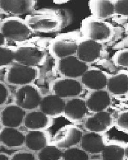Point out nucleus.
I'll use <instances>...</instances> for the list:
<instances>
[{
  "instance_id": "obj_12",
  "label": "nucleus",
  "mask_w": 128,
  "mask_h": 160,
  "mask_svg": "<svg viewBox=\"0 0 128 160\" xmlns=\"http://www.w3.org/2000/svg\"><path fill=\"white\" fill-rule=\"evenodd\" d=\"M36 2L33 0H0V9L5 15L17 17L32 12Z\"/></svg>"
},
{
  "instance_id": "obj_37",
  "label": "nucleus",
  "mask_w": 128,
  "mask_h": 160,
  "mask_svg": "<svg viewBox=\"0 0 128 160\" xmlns=\"http://www.w3.org/2000/svg\"><path fill=\"white\" fill-rule=\"evenodd\" d=\"M1 9H0V14H1Z\"/></svg>"
},
{
  "instance_id": "obj_32",
  "label": "nucleus",
  "mask_w": 128,
  "mask_h": 160,
  "mask_svg": "<svg viewBox=\"0 0 128 160\" xmlns=\"http://www.w3.org/2000/svg\"><path fill=\"white\" fill-rule=\"evenodd\" d=\"M11 160H36V158L31 153H18L14 154Z\"/></svg>"
},
{
  "instance_id": "obj_23",
  "label": "nucleus",
  "mask_w": 128,
  "mask_h": 160,
  "mask_svg": "<svg viewBox=\"0 0 128 160\" xmlns=\"http://www.w3.org/2000/svg\"><path fill=\"white\" fill-rule=\"evenodd\" d=\"M83 133L76 128H69L65 131L62 138L59 140L58 146L60 148H72L71 147L80 142Z\"/></svg>"
},
{
  "instance_id": "obj_10",
  "label": "nucleus",
  "mask_w": 128,
  "mask_h": 160,
  "mask_svg": "<svg viewBox=\"0 0 128 160\" xmlns=\"http://www.w3.org/2000/svg\"><path fill=\"white\" fill-rule=\"evenodd\" d=\"M57 69L62 77L80 79L89 65L82 62L77 56H71L57 59Z\"/></svg>"
},
{
  "instance_id": "obj_2",
  "label": "nucleus",
  "mask_w": 128,
  "mask_h": 160,
  "mask_svg": "<svg viewBox=\"0 0 128 160\" xmlns=\"http://www.w3.org/2000/svg\"><path fill=\"white\" fill-rule=\"evenodd\" d=\"M82 37L106 44L115 37V28L110 22L87 17L83 20L80 30Z\"/></svg>"
},
{
  "instance_id": "obj_14",
  "label": "nucleus",
  "mask_w": 128,
  "mask_h": 160,
  "mask_svg": "<svg viewBox=\"0 0 128 160\" xmlns=\"http://www.w3.org/2000/svg\"><path fill=\"white\" fill-rule=\"evenodd\" d=\"M107 89L113 97L127 96L128 94V70H117L108 81Z\"/></svg>"
},
{
  "instance_id": "obj_13",
  "label": "nucleus",
  "mask_w": 128,
  "mask_h": 160,
  "mask_svg": "<svg viewBox=\"0 0 128 160\" xmlns=\"http://www.w3.org/2000/svg\"><path fill=\"white\" fill-rule=\"evenodd\" d=\"M113 117L108 111L94 113L87 119L86 129L91 132L102 133L108 131L113 124Z\"/></svg>"
},
{
  "instance_id": "obj_30",
  "label": "nucleus",
  "mask_w": 128,
  "mask_h": 160,
  "mask_svg": "<svg viewBox=\"0 0 128 160\" xmlns=\"http://www.w3.org/2000/svg\"><path fill=\"white\" fill-rule=\"evenodd\" d=\"M9 97V90L4 83L0 81V106H2L6 102Z\"/></svg>"
},
{
  "instance_id": "obj_18",
  "label": "nucleus",
  "mask_w": 128,
  "mask_h": 160,
  "mask_svg": "<svg viewBox=\"0 0 128 160\" xmlns=\"http://www.w3.org/2000/svg\"><path fill=\"white\" fill-rule=\"evenodd\" d=\"M89 112L85 98L76 97L69 99L65 102L64 113L66 118L70 120H82Z\"/></svg>"
},
{
  "instance_id": "obj_22",
  "label": "nucleus",
  "mask_w": 128,
  "mask_h": 160,
  "mask_svg": "<svg viewBox=\"0 0 128 160\" xmlns=\"http://www.w3.org/2000/svg\"><path fill=\"white\" fill-rule=\"evenodd\" d=\"M25 144L29 149L40 151L47 146V136L43 131H30L26 135Z\"/></svg>"
},
{
  "instance_id": "obj_5",
  "label": "nucleus",
  "mask_w": 128,
  "mask_h": 160,
  "mask_svg": "<svg viewBox=\"0 0 128 160\" xmlns=\"http://www.w3.org/2000/svg\"><path fill=\"white\" fill-rule=\"evenodd\" d=\"M77 57L88 65L108 59V51L104 44L82 37L77 49Z\"/></svg>"
},
{
  "instance_id": "obj_9",
  "label": "nucleus",
  "mask_w": 128,
  "mask_h": 160,
  "mask_svg": "<svg viewBox=\"0 0 128 160\" xmlns=\"http://www.w3.org/2000/svg\"><path fill=\"white\" fill-rule=\"evenodd\" d=\"M43 97L40 89L33 84L20 86L15 92L16 105L24 110H34L40 106Z\"/></svg>"
},
{
  "instance_id": "obj_29",
  "label": "nucleus",
  "mask_w": 128,
  "mask_h": 160,
  "mask_svg": "<svg viewBox=\"0 0 128 160\" xmlns=\"http://www.w3.org/2000/svg\"><path fill=\"white\" fill-rule=\"evenodd\" d=\"M14 63V49L6 47H0V68L8 67Z\"/></svg>"
},
{
  "instance_id": "obj_11",
  "label": "nucleus",
  "mask_w": 128,
  "mask_h": 160,
  "mask_svg": "<svg viewBox=\"0 0 128 160\" xmlns=\"http://www.w3.org/2000/svg\"><path fill=\"white\" fill-rule=\"evenodd\" d=\"M113 96L107 89L88 92L85 98L89 112L94 113L105 111L112 103Z\"/></svg>"
},
{
  "instance_id": "obj_8",
  "label": "nucleus",
  "mask_w": 128,
  "mask_h": 160,
  "mask_svg": "<svg viewBox=\"0 0 128 160\" xmlns=\"http://www.w3.org/2000/svg\"><path fill=\"white\" fill-rule=\"evenodd\" d=\"M86 90L80 79L62 77L55 80L51 85V93L64 100L80 97Z\"/></svg>"
},
{
  "instance_id": "obj_40",
  "label": "nucleus",
  "mask_w": 128,
  "mask_h": 160,
  "mask_svg": "<svg viewBox=\"0 0 128 160\" xmlns=\"http://www.w3.org/2000/svg\"><path fill=\"white\" fill-rule=\"evenodd\" d=\"M0 142H1V141H0Z\"/></svg>"
},
{
  "instance_id": "obj_28",
  "label": "nucleus",
  "mask_w": 128,
  "mask_h": 160,
  "mask_svg": "<svg viewBox=\"0 0 128 160\" xmlns=\"http://www.w3.org/2000/svg\"><path fill=\"white\" fill-rule=\"evenodd\" d=\"M111 60L116 68L128 70V48L117 51Z\"/></svg>"
},
{
  "instance_id": "obj_26",
  "label": "nucleus",
  "mask_w": 128,
  "mask_h": 160,
  "mask_svg": "<svg viewBox=\"0 0 128 160\" xmlns=\"http://www.w3.org/2000/svg\"><path fill=\"white\" fill-rule=\"evenodd\" d=\"M62 155L63 152L58 147L48 146L40 150L38 158L39 160H60Z\"/></svg>"
},
{
  "instance_id": "obj_16",
  "label": "nucleus",
  "mask_w": 128,
  "mask_h": 160,
  "mask_svg": "<svg viewBox=\"0 0 128 160\" xmlns=\"http://www.w3.org/2000/svg\"><path fill=\"white\" fill-rule=\"evenodd\" d=\"M88 6L91 16L106 20L114 15V0H90Z\"/></svg>"
},
{
  "instance_id": "obj_6",
  "label": "nucleus",
  "mask_w": 128,
  "mask_h": 160,
  "mask_svg": "<svg viewBox=\"0 0 128 160\" xmlns=\"http://www.w3.org/2000/svg\"><path fill=\"white\" fill-rule=\"evenodd\" d=\"M14 63L37 68L43 63L46 57L45 51L34 44H26L14 49Z\"/></svg>"
},
{
  "instance_id": "obj_17",
  "label": "nucleus",
  "mask_w": 128,
  "mask_h": 160,
  "mask_svg": "<svg viewBox=\"0 0 128 160\" xmlns=\"http://www.w3.org/2000/svg\"><path fill=\"white\" fill-rule=\"evenodd\" d=\"M65 101L64 99L51 93L43 97L40 110L48 117L60 116L64 113Z\"/></svg>"
},
{
  "instance_id": "obj_24",
  "label": "nucleus",
  "mask_w": 128,
  "mask_h": 160,
  "mask_svg": "<svg viewBox=\"0 0 128 160\" xmlns=\"http://www.w3.org/2000/svg\"><path fill=\"white\" fill-rule=\"evenodd\" d=\"M102 160H124L125 157V149L118 143L106 145L102 152Z\"/></svg>"
},
{
  "instance_id": "obj_7",
  "label": "nucleus",
  "mask_w": 128,
  "mask_h": 160,
  "mask_svg": "<svg viewBox=\"0 0 128 160\" xmlns=\"http://www.w3.org/2000/svg\"><path fill=\"white\" fill-rule=\"evenodd\" d=\"M39 75L37 68L14 63L7 69L5 79L9 84L20 87L33 84Z\"/></svg>"
},
{
  "instance_id": "obj_33",
  "label": "nucleus",
  "mask_w": 128,
  "mask_h": 160,
  "mask_svg": "<svg viewBox=\"0 0 128 160\" xmlns=\"http://www.w3.org/2000/svg\"><path fill=\"white\" fill-rule=\"evenodd\" d=\"M6 39L3 36L2 33L1 31L0 30V47L1 46H4L6 43Z\"/></svg>"
},
{
  "instance_id": "obj_21",
  "label": "nucleus",
  "mask_w": 128,
  "mask_h": 160,
  "mask_svg": "<svg viewBox=\"0 0 128 160\" xmlns=\"http://www.w3.org/2000/svg\"><path fill=\"white\" fill-rule=\"evenodd\" d=\"M49 117L42 111H32L26 114L24 120L25 126L28 129H40L50 124Z\"/></svg>"
},
{
  "instance_id": "obj_3",
  "label": "nucleus",
  "mask_w": 128,
  "mask_h": 160,
  "mask_svg": "<svg viewBox=\"0 0 128 160\" xmlns=\"http://www.w3.org/2000/svg\"><path fill=\"white\" fill-rule=\"evenodd\" d=\"M0 30L6 40L22 42L29 39L33 31L25 20L18 17H9L3 20Z\"/></svg>"
},
{
  "instance_id": "obj_38",
  "label": "nucleus",
  "mask_w": 128,
  "mask_h": 160,
  "mask_svg": "<svg viewBox=\"0 0 128 160\" xmlns=\"http://www.w3.org/2000/svg\"><path fill=\"white\" fill-rule=\"evenodd\" d=\"M127 97H128V95H127Z\"/></svg>"
},
{
  "instance_id": "obj_1",
  "label": "nucleus",
  "mask_w": 128,
  "mask_h": 160,
  "mask_svg": "<svg viewBox=\"0 0 128 160\" xmlns=\"http://www.w3.org/2000/svg\"><path fill=\"white\" fill-rule=\"evenodd\" d=\"M117 69L111 60H101L89 65L80 78V81L88 92L107 89L108 81L117 71Z\"/></svg>"
},
{
  "instance_id": "obj_34",
  "label": "nucleus",
  "mask_w": 128,
  "mask_h": 160,
  "mask_svg": "<svg viewBox=\"0 0 128 160\" xmlns=\"http://www.w3.org/2000/svg\"><path fill=\"white\" fill-rule=\"evenodd\" d=\"M0 160H10L9 158L5 154H0Z\"/></svg>"
},
{
  "instance_id": "obj_19",
  "label": "nucleus",
  "mask_w": 128,
  "mask_h": 160,
  "mask_svg": "<svg viewBox=\"0 0 128 160\" xmlns=\"http://www.w3.org/2000/svg\"><path fill=\"white\" fill-rule=\"evenodd\" d=\"M80 143L82 149L90 154L100 153L106 146L102 134L91 132L83 135Z\"/></svg>"
},
{
  "instance_id": "obj_20",
  "label": "nucleus",
  "mask_w": 128,
  "mask_h": 160,
  "mask_svg": "<svg viewBox=\"0 0 128 160\" xmlns=\"http://www.w3.org/2000/svg\"><path fill=\"white\" fill-rule=\"evenodd\" d=\"M26 136L15 128H6L0 132V141L9 147L21 146L25 143Z\"/></svg>"
},
{
  "instance_id": "obj_4",
  "label": "nucleus",
  "mask_w": 128,
  "mask_h": 160,
  "mask_svg": "<svg viewBox=\"0 0 128 160\" xmlns=\"http://www.w3.org/2000/svg\"><path fill=\"white\" fill-rule=\"evenodd\" d=\"M79 32L62 34L53 40L50 51L53 57L57 59L76 55L79 43L82 39Z\"/></svg>"
},
{
  "instance_id": "obj_35",
  "label": "nucleus",
  "mask_w": 128,
  "mask_h": 160,
  "mask_svg": "<svg viewBox=\"0 0 128 160\" xmlns=\"http://www.w3.org/2000/svg\"><path fill=\"white\" fill-rule=\"evenodd\" d=\"M125 157L128 159V144L125 147Z\"/></svg>"
},
{
  "instance_id": "obj_27",
  "label": "nucleus",
  "mask_w": 128,
  "mask_h": 160,
  "mask_svg": "<svg viewBox=\"0 0 128 160\" xmlns=\"http://www.w3.org/2000/svg\"><path fill=\"white\" fill-rule=\"evenodd\" d=\"M62 160H89L88 153L82 148H68L63 152Z\"/></svg>"
},
{
  "instance_id": "obj_15",
  "label": "nucleus",
  "mask_w": 128,
  "mask_h": 160,
  "mask_svg": "<svg viewBox=\"0 0 128 160\" xmlns=\"http://www.w3.org/2000/svg\"><path fill=\"white\" fill-rule=\"evenodd\" d=\"M26 116L25 110L17 105L5 107L1 112L2 124L6 128H18L21 125Z\"/></svg>"
},
{
  "instance_id": "obj_25",
  "label": "nucleus",
  "mask_w": 128,
  "mask_h": 160,
  "mask_svg": "<svg viewBox=\"0 0 128 160\" xmlns=\"http://www.w3.org/2000/svg\"><path fill=\"white\" fill-rule=\"evenodd\" d=\"M115 22L119 24L128 20V0H114Z\"/></svg>"
},
{
  "instance_id": "obj_39",
  "label": "nucleus",
  "mask_w": 128,
  "mask_h": 160,
  "mask_svg": "<svg viewBox=\"0 0 128 160\" xmlns=\"http://www.w3.org/2000/svg\"></svg>"
},
{
  "instance_id": "obj_31",
  "label": "nucleus",
  "mask_w": 128,
  "mask_h": 160,
  "mask_svg": "<svg viewBox=\"0 0 128 160\" xmlns=\"http://www.w3.org/2000/svg\"><path fill=\"white\" fill-rule=\"evenodd\" d=\"M117 124L121 129L128 132V111H124L119 114Z\"/></svg>"
},
{
  "instance_id": "obj_36",
  "label": "nucleus",
  "mask_w": 128,
  "mask_h": 160,
  "mask_svg": "<svg viewBox=\"0 0 128 160\" xmlns=\"http://www.w3.org/2000/svg\"><path fill=\"white\" fill-rule=\"evenodd\" d=\"M126 31H127V33H128V24L127 25V26H126Z\"/></svg>"
}]
</instances>
